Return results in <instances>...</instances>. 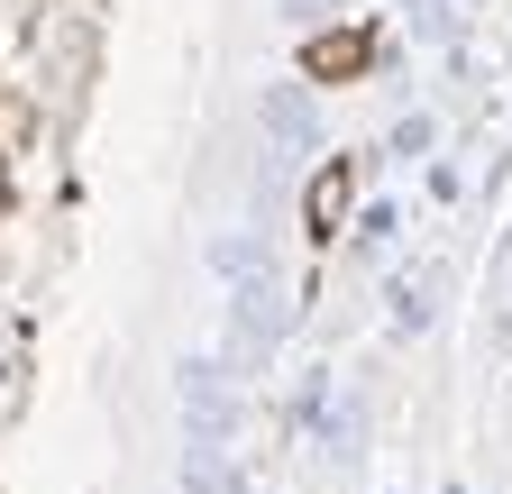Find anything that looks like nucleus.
I'll list each match as a JSON object with an SVG mask.
<instances>
[{"label": "nucleus", "instance_id": "nucleus-10", "mask_svg": "<svg viewBox=\"0 0 512 494\" xmlns=\"http://www.w3.org/2000/svg\"><path fill=\"white\" fill-rule=\"evenodd\" d=\"M284 19H293V46H302V37H320L339 19V0H284Z\"/></svg>", "mask_w": 512, "mask_h": 494}, {"label": "nucleus", "instance_id": "nucleus-9", "mask_svg": "<svg viewBox=\"0 0 512 494\" xmlns=\"http://www.w3.org/2000/svg\"><path fill=\"white\" fill-rule=\"evenodd\" d=\"M430 147H439V119H430V110H403L394 138H384V156H430Z\"/></svg>", "mask_w": 512, "mask_h": 494}, {"label": "nucleus", "instance_id": "nucleus-11", "mask_svg": "<svg viewBox=\"0 0 512 494\" xmlns=\"http://www.w3.org/2000/svg\"><path fill=\"white\" fill-rule=\"evenodd\" d=\"M439 494H467V485H439Z\"/></svg>", "mask_w": 512, "mask_h": 494}, {"label": "nucleus", "instance_id": "nucleus-5", "mask_svg": "<svg viewBox=\"0 0 512 494\" xmlns=\"http://www.w3.org/2000/svg\"><path fill=\"white\" fill-rule=\"evenodd\" d=\"M366 65H375V37H366V28H320V37L293 46V74H302L311 92H330V83H348V74H366Z\"/></svg>", "mask_w": 512, "mask_h": 494}, {"label": "nucleus", "instance_id": "nucleus-3", "mask_svg": "<svg viewBox=\"0 0 512 494\" xmlns=\"http://www.w3.org/2000/svg\"><path fill=\"white\" fill-rule=\"evenodd\" d=\"M256 138H266V156H284L293 174L320 165V92H311L302 74L266 83V92H256Z\"/></svg>", "mask_w": 512, "mask_h": 494}, {"label": "nucleus", "instance_id": "nucleus-7", "mask_svg": "<svg viewBox=\"0 0 512 494\" xmlns=\"http://www.w3.org/2000/svg\"><path fill=\"white\" fill-rule=\"evenodd\" d=\"M183 494H247V476H238V458H229V449L183 440Z\"/></svg>", "mask_w": 512, "mask_h": 494}, {"label": "nucleus", "instance_id": "nucleus-8", "mask_svg": "<svg viewBox=\"0 0 512 494\" xmlns=\"http://www.w3.org/2000/svg\"><path fill=\"white\" fill-rule=\"evenodd\" d=\"M412 37H430V46H467V10H458V0H421V10H412Z\"/></svg>", "mask_w": 512, "mask_h": 494}, {"label": "nucleus", "instance_id": "nucleus-2", "mask_svg": "<svg viewBox=\"0 0 512 494\" xmlns=\"http://www.w3.org/2000/svg\"><path fill=\"white\" fill-rule=\"evenodd\" d=\"M174 403H183V440H211V449H238V385H229V366L192 348L174 366Z\"/></svg>", "mask_w": 512, "mask_h": 494}, {"label": "nucleus", "instance_id": "nucleus-1", "mask_svg": "<svg viewBox=\"0 0 512 494\" xmlns=\"http://www.w3.org/2000/svg\"><path fill=\"white\" fill-rule=\"evenodd\" d=\"M220 321H229V339H220V366H229V376H256V366H275V357H284V339H293V293H284V275L229 284Z\"/></svg>", "mask_w": 512, "mask_h": 494}, {"label": "nucleus", "instance_id": "nucleus-4", "mask_svg": "<svg viewBox=\"0 0 512 494\" xmlns=\"http://www.w3.org/2000/svg\"><path fill=\"white\" fill-rule=\"evenodd\" d=\"M366 183H375V147L366 156H320V174L302 183V220H311L320 247L357 229V193H366Z\"/></svg>", "mask_w": 512, "mask_h": 494}, {"label": "nucleus", "instance_id": "nucleus-6", "mask_svg": "<svg viewBox=\"0 0 512 494\" xmlns=\"http://www.w3.org/2000/svg\"><path fill=\"white\" fill-rule=\"evenodd\" d=\"M202 257H211L220 284H256V275H275V229H256V220H247V229H220Z\"/></svg>", "mask_w": 512, "mask_h": 494}]
</instances>
